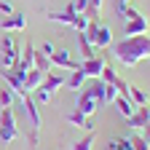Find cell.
Returning a JSON list of instances; mask_svg holds the SVG:
<instances>
[{
    "instance_id": "27",
    "label": "cell",
    "mask_w": 150,
    "mask_h": 150,
    "mask_svg": "<svg viewBox=\"0 0 150 150\" xmlns=\"http://www.w3.org/2000/svg\"><path fill=\"white\" fill-rule=\"evenodd\" d=\"M94 139H97V137H94V131H88L86 137H81L78 142L72 145V150H94Z\"/></svg>"
},
{
    "instance_id": "20",
    "label": "cell",
    "mask_w": 150,
    "mask_h": 150,
    "mask_svg": "<svg viewBox=\"0 0 150 150\" xmlns=\"http://www.w3.org/2000/svg\"><path fill=\"white\" fill-rule=\"evenodd\" d=\"M115 13H118V19H123V22H131V19H137V16H142L131 3H126V6H115Z\"/></svg>"
},
{
    "instance_id": "18",
    "label": "cell",
    "mask_w": 150,
    "mask_h": 150,
    "mask_svg": "<svg viewBox=\"0 0 150 150\" xmlns=\"http://www.w3.org/2000/svg\"><path fill=\"white\" fill-rule=\"evenodd\" d=\"M129 99H131V105L134 107H147V91H142V88H137V86H129Z\"/></svg>"
},
{
    "instance_id": "33",
    "label": "cell",
    "mask_w": 150,
    "mask_h": 150,
    "mask_svg": "<svg viewBox=\"0 0 150 150\" xmlns=\"http://www.w3.org/2000/svg\"><path fill=\"white\" fill-rule=\"evenodd\" d=\"M0 13H3V16H11V13H16V8L8 3V0H0Z\"/></svg>"
},
{
    "instance_id": "38",
    "label": "cell",
    "mask_w": 150,
    "mask_h": 150,
    "mask_svg": "<svg viewBox=\"0 0 150 150\" xmlns=\"http://www.w3.org/2000/svg\"><path fill=\"white\" fill-rule=\"evenodd\" d=\"M129 3V0H115V6H126Z\"/></svg>"
},
{
    "instance_id": "17",
    "label": "cell",
    "mask_w": 150,
    "mask_h": 150,
    "mask_svg": "<svg viewBox=\"0 0 150 150\" xmlns=\"http://www.w3.org/2000/svg\"><path fill=\"white\" fill-rule=\"evenodd\" d=\"M78 48H81V59H91V56H97V48L91 46V40L86 38V32H78Z\"/></svg>"
},
{
    "instance_id": "36",
    "label": "cell",
    "mask_w": 150,
    "mask_h": 150,
    "mask_svg": "<svg viewBox=\"0 0 150 150\" xmlns=\"http://www.w3.org/2000/svg\"><path fill=\"white\" fill-rule=\"evenodd\" d=\"M40 51H43L46 56H51V54H54V43H48V40H46V43L40 46Z\"/></svg>"
},
{
    "instance_id": "31",
    "label": "cell",
    "mask_w": 150,
    "mask_h": 150,
    "mask_svg": "<svg viewBox=\"0 0 150 150\" xmlns=\"http://www.w3.org/2000/svg\"><path fill=\"white\" fill-rule=\"evenodd\" d=\"M99 81H102V83H110V86H112V83L118 81V75H115V70H112V67H105V70H102V75H99Z\"/></svg>"
},
{
    "instance_id": "23",
    "label": "cell",
    "mask_w": 150,
    "mask_h": 150,
    "mask_svg": "<svg viewBox=\"0 0 150 150\" xmlns=\"http://www.w3.org/2000/svg\"><path fill=\"white\" fill-rule=\"evenodd\" d=\"M35 70H40V72H51V59L40 51V48H35Z\"/></svg>"
},
{
    "instance_id": "13",
    "label": "cell",
    "mask_w": 150,
    "mask_h": 150,
    "mask_svg": "<svg viewBox=\"0 0 150 150\" xmlns=\"http://www.w3.org/2000/svg\"><path fill=\"white\" fill-rule=\"evenodd\" d=\"M22 105H24L27 115H30V123H32V129H40L43 118H40V107H38V102L30 97V94H24V97H22Z\"/></svg>"
},
{
    "instance_id": "5",
    "label": "cell",
    "mask_w": 150,
    "mask_h": 150,
    "mask_svg": "<svg viewBox=\"0 0 150 150\" xmlns=\"http://www.w3.org/2000/svg\"><path fill=\"white\" fill-rule=\"evenodd\" d=\"M3 78H6V83L11 86V91L16 94L19 99H22L24 94H27V91H24V78H27V70L19 64V62H16L13 67H6V70H3Z\"/></svg>"
},
{
    "instance_id": "14",
    "label": "cell",
    "mask_w": 150,
    "mask_h": 150,
    "mask_svg": "<svg viewBox=\"0 0 150 150\" xmlns=\"http://www.w3.org/2000/svg\"><path fill=\"white\" fill-rule=\"evenodd\" d=\"M126 123H129V129L142 131V129L150 123V107H137V110H134V115L126 118Z\"/></svg>"
},
{
    "instance_id": "11",
    "label": "cell",
    "mask_w": 150,
    "mask_h": 150,
    "mask_svg": "<svg viewBox=\"0 0 150 150\" xmlns=\"http://www.w3.org/2000/svg\"><path fill=\"white\" fill-rule=\"evenodd\" d=\"M150 30V22L145 16H137V19H131V22H123V32L121 38H131V35H147Z\"/></svg>"
},
{
    "instance_id": "12",
    "label": "cell",
    "mask_w": 150,
    "mask_h": 150,
    "mask_svg": "<svg viewBox=\"0 0 150 150\" xmlns=\"http://www.w3.org/2000/svg\"><path fill=\"white\" fill-rule=\"evenodd\" d=\"M64 81H67V75H64V70H56V67H51V72H46V78H43V86L48 88V91H59L62 86H64Z\"/></svg>"
},
{
    "instance_id": "26",
    "label": "cell",
    "mask_w": 150,
    "mask_h": 150,
    "mask_svg": "<svg viewBox=\"0 0 150 150\" xmlns=\"http://www.w3.org/2000/svg\"><path fill=\"white\" fill-rule=\"evenodd\" d=\"M86 91H88L91 97L97 99V105L102 107V99H105V83H102V81H97V83H91V86H88Z\"/></svg>"
},
{
    "instance_id": "22",
    "label": "cell",
    "mask_w": 150,
    "mask_h": 150,
    "mask_svg": "<svg viewBox=\"0 0 150 150\" xmlns=\"http://www.w3.org/2000/svg\"><path fill=\"white\" fill-rule=\"evenodd\" d=\"M107 150H134L131 147V134L129 137H112L107 142Z\"/></svg>"
},
{
    "instance_id": "3",
    "label": "cell",
    "mask_w": 150,
    "mask_h": 150,
    "mask_svg": "<svg viewBox=\"0 0 150 150\" xmlns=\"http://www.w3.org/2000/svg\"><path fill=\"white\" fill-rule=\"evenodd\" d=\"M86 38L91 40V46L97 48V51H102V48H110L112 43V30L107 27V24H102V22H91L88 27H86Z\"/></svg>"
},
{
    "instance_id": "21",
    "label": "cell",
    "mask_w": 150,
    "mask_h": 150,
    "mask_svg": "<svg viewBox=\"0 0 150 150\" xmlns=\"http://www.w3.org/2000/svg\"><path fill=\"white\" fill-rule=\"evenodd\" d=\"M19 64H22L24 70H32L35 67V46H24L22 56H19Z\"/></svg>"
},
{
    "instance_id": "39",
    "label": "cell",
    "mask_w": 150,
    "mask_h": 150,
    "mask_svg": "<svg viewBox=\"0 0 150 150\" xmlns=\"http://www.w3.org/2000/svg\"><path fill=\"white\" fill-rule=\"evenodd\" d=\"M147 150H150V147H147Z\"/></svg>"
},
{
    "instance_id": "32",
    "label": "cell",
    "mask_w": 150,
    "mask_h": 150,
    "mask_svg": "<svg viewBox=\"0 0 150 150\" xmlns=\"http://www.w3.org/2000/svg\"><path fill=\"white\" fill-rule=\"evenodd\" d=\"M112 86H115V88H118V97H129V83H126V81L121 78V75H118V81H115V83H112Z\"/></svg>"
},
{
    "instance_id": "9",
    "label": "cell",
    "mask_w": 150,
    "mask_h": 150,
    "mask_svg": "<svg viewBox=\"0 0 150 150\" xmlns=\"http://www.w3.org/2000/svg\"><path fill=\"white\" fill-rule=\"evenodd\" d=\"M0 46H3V67H13V64L19 62V56H22L19 46L13 43V38H11V35H6Z\"/></svg>"
},
{
    "instance_id": "7",
    "label": "cell",
    "mask_w": 150,
    "mask_h": 150,
    "mask_svg": "<svg viewBox=\"0 0 150 150\" xmlns=\"http://www.w3.org/2000/svg\"><path fill=\"white\" fill-rule=\"evenodd\" d=\"M75 110L83 112L86 118H94V115H97V110H99V105H97V99H94L86 88H81V94L75 97Z\"/></svg>"
},
{
    "instance_id": "35",
    "label": "cell",
    "mask_w": 150,
    "mask_h": 150,
    "mask_svg": "<svg viewBox=\"0 0 150 150\" xmlns=\"http://www.w3.org/2000/svg\"><path fill=\"white\" fill-rule=\"evenodd\" d=\"M75 6V11L78 13H86V8H88V0H78V3H72Z\"/></svg>"
},
{
    "instance_id": "10",
    "label": "cell",
    "mask_w": 150,
    "mask_h": 150,
    "mask_svg": "<svg viewBox=\"0 0 150 150\" xmlns=\"http://www.w3.org/2000/svg\"><path fill=\"white\" fill-rule=\"evenodd\" d=\"M107 67V62L102 59V56H91V59H81V70L86 72V78H94V81H99V75L102 70Z\"/></svg>"
},
{
    "instance_id": "1",
    "label": "cell",
    "mask_w": 150,
    "mask_h": 150,
    "mask_svg": "<svg viewBox=\"0 0 150 150\" xmlns=\"http://www.w3.org/2000/svg\"><path fill=\"white\" fill-rule=\"evenodd\" d=\"M112 56L123 67H137L142 59H150V32L147 35H131L121 38L118 43H112Z\"/></svg>"
},
{
    "instance_id": "28",
    "label": "cell",
    "mask_w": 150,
    "mask_h": 150,
    "mask_svg": "<svg viewBox=\"0 0 150 150\" xmlns=\"http://www.w3.org/2000/svg\"><path fill=\"white\" fill-rule=\"evenodd\" d=\"M67 123H70V126H78V129H86L88 118L83 115V112H78V110H72L70 115H67Z\"/></svg>"
},
{
    "instance_id": "34",
    "label": "cell",
    "mask_w": 150,
    "mask_h": 150,
    "mask_svg": "<svg viewBox=\"0 0 150 150\" xmlns=\"http://www.w3.org/2000/svg\"><path fill=\"white\" fill-rule=\"evenodd\" d=\"M27 142H30L32 147H35L38 142H40V129H32V131H30V137H27Z\"/></svg>"
},
{
    "instance_id": "16",
    "label": "cell",
    "mask_w": 150,
    "mask_h": 150,
    "mask_svg": "<svg viewBox=\"0 0 150 150\" xmlns=\"http://www.w3.org/2000/svg\"><path fill=\"white\" fill-rule=\"evenodd\" d=\"M43 78H46V72H40V70H27V78H24V91L27 94H32L35 88H40L43 86Z\"/></svg>"
},
{
    "instance_id": "29",
    "label": "cell",
    "mask_w": 150,
    "mask_h": 150,
    "mask_svg": "<svg viewBox=\"0 0 150 150\" xmlns=\"http://www.w3.org/2000/svg\"><path fill=\"white\" fill-rule=\"evenodd\" d=\"M13 99H19L11 88H0V107H13Z\"/></svg>"
},
{
    "instance_id": "4",
    "label": "cell",
    "mask_w": 150,
    "mask_h": 150,
    "mask_svg": "<svg viewBox=\"0 0 150 150\" xmlns=\"http://www.w3.org/2000/svg\"><path fill=\"white\" fill-rule=\"evenodd\" d=\"M16 137H19V126L13 118V107H0V139L6 145H13Z\"/></svg>"
},
{
    "instance_id": "25",
    "label": "cell",
    "mask_w": 150,
    "mask_h": 150,
    "mask_svg": "<svg viewBox=\"0 0 150 150\" xmlns=\"http://www.w3.org/2000/svg\"><path fill=\"white\" fill-rule=\"evenodd\" d=\"M32 94H35V97H32V99H35L38 105H48V102L54 99V91H48L46 86H40V88H35Z\"/></svg>"
},
{
    "instance_id": "8",
    "label": "cell",
    "mask_w": 150,
    "mask_h": 150,
    "mask_svg": "<svg viewBox=\"0 0 150 150\" xmlns=\"http://www.w3.org/2000/svg\"><path fill=\"white\" fill-rule=\"evenodd\" d=\"M0 30H6V32H24L27 30V16L22 11H16L11 16H3L0 19Z\"/></svg>"
},
{
    "instance_id": "24",
    "label": "cell",
    "mask_w": 150,
    "mask_h": 150,
    "mask_svg": "<svg viewBox=\"0 0 150 150\" xmlns=\"http://www.w3.org/2000/svg\"><path fill=\"white\" fill-rule=\"evenodd\" d=\"M102 3H105V0H88V8H86V16H88V22H99V11H102Z\"/></svg>"
},
{
    "instance_id": "37",
    "label": "cell",
    "mask_w": 150,
    "mask_h": 150,
    "mask_svg": "<svg viewBox=\"0 0 150 150\" xmlns=\"http://www.w3.org/2000/svg\"><path fill=\"white\" fill-rule=\"evenodd\" d=\"M139 134H142V137H145V139H147V142H150V123H147V126H145V129H142V131H139Z\"/></svg>"
},
{
    "instance_id": "6",
    "label": "cell",
    "mask_w": 150,
    "mask_h": 150,
    "mask_svg": "<svg viewBox=\"0 0 150 150\" xmlns=\"http://www.w3.org/2000/svg\"><path fill=\"white\" fill-rule=\"evenodd\" d=\"M48 59H51V67L64 70V72H72V70H78V67H81L78 59L72 56V51H67V48H59V51L54 48V54L48 56Z\"/></svg>"
},
{
    "instance_id": "2",
    "label": "cell",
    "mask_w": 150,
    "mask_h": 150,
    "mask_svg": "<svg viewBox=\"0 0 150 150\" xmlns=\"http://www.w3.org/2000/svg\"><path fill=\"white\" fill-rule=\"evenodd\" d=\"M46 19H48V22H56V24H67V27H72L75 32H86V27L91 24L88 16H86V13H78L72 3H70L64 11H48Z\"/></svg>"
},
{
    "instance_id": "30",
    "label": "cell",
    "mask_w": 150,
    "mask_h": 150,
    "mask_svg": "<svg viewBox=\"0 0 150 150\" xmlns=\"http://www.w3.org/2000/svg\"><path fill=\"white\" fill-rule=\"evenodd\" d=\"M115 99H118V88L110 86V83H105V99H102V107H105V105H112Z\"/></svg>"
},
{
    "instance_id": "19",
    "label": "cell",
    "mask_w": 150,
    "mask_h": 150,
    "mask_svg": "<svg viewBox=\"0 0 150 150\" xmlns=\"http://www.w3.org/2000/svg\"><path fill=\"white\" fill-rule=\"evenodd\" d=\"M112 105H115L118 107V112H121V118H131V115H134V105H131V99L129 97H118L115 102H112Z\"/></svg>"
},
{
    "instance_id": "15",
    "label": "cell",
    "mask_w": 150,
    "mask_h": 150,
    "mask_svg": "<svg viewBox=\"0 0 150 150\" xmlns=\"http://www.w3.org/2000/svg\"><path fill=\"white\" fill-rule=\"evenodd\" d=\"M86 81H88V78H86V72H83V70L78 67V70L67 72V81H64V86H67L70 91H75V94H78V91H81V88L86 86Z\"/></svg>"
}]
</instances>
